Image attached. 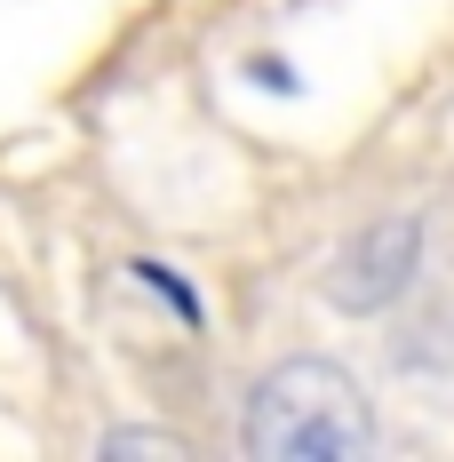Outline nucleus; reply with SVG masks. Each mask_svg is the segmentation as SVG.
Instances as JSON below:
<instances>
[{
	"mask_svg": "<svg viewBox=\"0 0 454 462\" xmlns=\"http://www.w3.org/2000/svg\"><path fill=\"white\" fill-rule=\"evenodd\" d=\"M104 455H176V439L168 430H112Z\"/></svg>",
	"mask_w": 454,
	"mask_h": 462,
	"instance_id": "3",
	"label": "nucleus"
},
{
	"mask_svg": "<svg viewBox=\"0 0 454 462\" xmlns=\"http://www.w3.org/2000/svg\"><path fill=\"white\" fill-rule=\"evenodd\" d=\"M239 447L255 462H359L375 455V407L335 359H279L239 407Z\"/></svg>",
	"mask_w": 454,
	"mask_h": 462,
	"instance_id": "1",
	"label": "nucleus"
},
{
	"mask_svg": "<svg viewBox=\"0 0 454 462\" xmlns=\"http://www.w3.org/2000/svg\"><path fill=\"white\" fill-rule=\"evenodd\" d=\"M414 272H422V216H375V224H359L335 247L327 303L351 311V319H375L414 287Z\"/></svg>",
	"mask_w": 454,
	"mask_h": 462,
	"instance_id": "2",
	"label": "nucleus"
}]
</instances>
